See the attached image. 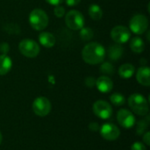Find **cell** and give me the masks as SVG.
Instances as JSON below:
<instances>
[{
    "label": "cell",
    "instance_id": "6da1fadb",
    "mask_svg": "<svg viewBox=\"0 0 150 150\" xmlns=\"http://www.w3.org/2000/svg\"><path fill=\"white\" fill-rule=\"evenodd\" d=\"M82 56L86 63L96 65L104 61L105 57V49L98 42H91L83 48Z\"/></svg>",
    "mask_w": 150,
    "mask_h": 150
},
{
    "label": "cell",
    "instance_id": "f546056e",
    "mask_svg": "<svg viewBox=\"0 0 150 150\" xmlns=\"http://www.w3.org/2000/svg\"><path fill=\"white\" fill-rule=\"evenodd\" d=\"M81 2V0H66V4L69 6H75L77 5L79 3Z\"/></svg>",
    "mask_w": 150,
    "mask_h": 150
},
{
    "label": "cell",
    "instance_id": "8fae6325",
    "mask_svg": "<svg viewBox=\"0 0 150 150\" xmlns=\"http://www.w3.org/2000/svg\"><path fill=\"white\" fill-rule=\"evenodd\" d=\"M117 120L124 128H131L135 124L134 114L127 109H120L117 113Z\"/></svg>",
    "mask_w": 150,
    "mask_h": 150
},
{
    "label": "cell",
    "instance_id": "30bf717a",
    "mask_svg": "<svg viewBox=\"0 0 150 150\" xmlns=\"http://www.w3.org/2000/svg\"><path fill=\"white\" fill-rule=\"evenodd\" d=\"M101 136L106 141H115L120 137V131L119 127L112 123H105L99 127Z\"/></svg>",
    "mask_w": 150,
    "mask_h": 150
},
{
    "label": "cell",
    "instance_id": "2e32d148",
    "mask_svg": "<svg viewBox=\"0 0 150 150\" xmlns=\"http://www.w3.org/2000/svg\"><path fill=\"white\" fill-rule=\"evenodd\" d=\"M134 72H135V69L130 63L123 64L119 69V75H120V76L122 77V78H125V79H128V78L132 77L134 76Z\"/></svg>",
    "mask_w": 150,
    "mask_h": 150
},
{
    "label": "cell",
    "instance_id": "ffe728a7",
    "mask_svg": "<svg viewBox=\"0 0 150 150\" xmlns=\"http://www.w3.org/2000/svg\"><path fill=\"white\" fill-rule=\"evenodd\" d=\"M110 100L111 102L116 105V106H120L123 105L126 102V98L125 97L120 94V93H113L111 97H110Z\"/></svg>",
    "mask_w": 150,
    "mask_h": 150
},
{
    "label": "cell",
    "instance_id": "9c48e42d",
    "mask_svg": "<svg viewBox=\"0 0 150 150\" xmlns=\"http://www.w3.org/2000/svg\"><path fill=\"white\" fill-rule=\"evenodd\" d=\"M111 36L113 41H115L117 44H124L129 40L131 33L127 26L117 25L112 28L111 32Z\"/></svg>",
    "mask_w": 150,
    "mask_h": 150
},
{
    "label": "cell",
    "instance_id": "4dcf8cb0",
    "mask_svg": "<svg viewBox=\"0 0 150 150\" xmlns=\"http://www.w3.org/2000/svg\"><path fill=\"white\" fill-rule=\"evenodd\" d=\"M48 4H53V5H60L62 2H63V0H46Z\"/></svg>",
    "mask_w": 150,
    "mask_h": 150
},
{
    "label": "cell",
    "instance_id": "603a6c76",
    "mask_svg": "<svg viewBox=\"0 0 150 150\" xmlns=\"http://www.w3.org/2000/svg\"><path fill=\"white\" fill-rule=\"evenodd\" d=\"M148 123L149 121L148 120H141L137 123V129H136V132L138 134H143V133L147 130V127H148Z\"/></svg>",
    "mask_w": 150,
    "mask_h": 150
},
{
    "label": "cell",
    "instance_id": "7402d4cb",
    "mask_svg": "<svg viewBox=\"0 0 150 150\" xmlns=\"http://www.w3.org/2000/svg\"><path fill=\"white\" fill-rule=\"evenodd\" d=\"M100 71L104 74H107V75H112L114 72V68L113 66L109 63V62H104L101 66H100Z\"/></svg>",
    "mask_w": 150,
    "mask_h": 150
},
{
    "label": "cell",
    "instance_id": "3957f363",
    "mask_svg": "<svg viewBox=\"0 0 150 150\" xmlns=\"http://www.w3.org/2000/svg\"><path fill=\"white\" fill-rule=\"evenodd\" d=\"M29 23L36 31L45 29L48 25V17L47 13L40 9H34L29 15Z\"/></svg>",
    "mask_w": 150,
    "mask_h": 150
},
{
    "label": "cell",
    "instance_id": "f1b7e54d",
    "mask_svg": "<svg viewBox=\"0 0 150 150\" xmlns=\"http://www.w3.org/2000/svg\"><path fill=\"white\" fill-rule=\"evenodd\" d=\"M143 142L149 146L150 145V133L149 132H146V134L143 135Z\"/></svg>",
    "mask_w": 150,
    "mask_h": 150
},
{
    "label": "cell",
    "instance_id": "5bb4252c",
    "mask_svg": "<svg viewBox=\"0 0 150 150\" xmlns=\"http://www.w3.org/2000/svg\"><path fill=\"white\" fill-rule=\"evenodd\" d=\"M39 41L43 47L49 48V47H52L54 46L55 38L52 33H50L48 32H43V33H40V35H39Z\"/></svg>",
    "mask_w": 150,
    "mask_h": 150
},
{
    "label": "cell",
    "instance_id": "ba28073f",
    "mask_svg": "<svg viewBox=\"0 0 150 150\" xmlns=\"http://www.w3.org/2000/svg\"><path fill=\"white\" fill-rule=\"evenodd\" d=\"M92 109L95 115L102 120H107L112 115V108L111 105L105 100H98L95 102Z\"/></svg>",
    "mask_w": 150,
    "mask_h": 150
},
{
    "label": "cell",
    "instance_id": "cb8c5ba5",
    "mask_svg": "<svg viewBox=\"0 0 150 150\" xmlns=\"http://www.w3.org/2000/svg\"><path fill=\"white\" fill-rule=\"evenodd\" d=\"M54 15L58 18H62L65 15V9L64 7L61 6V5H56L54 7Z\"/></svg>",
    "mask_w": 150,
    "mask_h": 150
},
{
    "label": "cell",
    "instance_id": "e0dca14e",
    "mask_svg": "<svg viewBox=\"0 0 150 150\" xmlns=\"http://www.w3.org/2000/svg\"><path fill=\"white\" fill-rule=\"evenodd\" d=\"M123 54V47L120 46V44L112 45L108 49V56L110 59L116 61L121 57Z\"/></svg>",
    "mask_w": 150,
    "mask_h": 150
},
{
    "label": "cell",
    "instance_id": "ac0fdd59",
    "mask_svg": "<svg viewBox=\"0 0 150 150\" xmlns=\"http://www.w3.org/2000/svg\"><path fill=\"white\" fill-rule=\"evenodd\" d=\"M130 48L134 53H142L144 51L145 44L140 37H134L130 42Z\"/></svg>",
    "mask_w": 150,
    "mask_h": 150
},
{
    "label": "cell",
    "instance_id": "4fadbf2b",
    "mask_svg": "<svg viewBox=\"0 0 150 150\" xmlns=\"http://www.w3.org/2000/svg\"><path fill=\"white\" fill-rule=\"evenodd\" d=\"M150 69L149 67H141L136 73L137 81L143 86L150 85Z\"/></svg>",
    "mask_w": 150,
    "mask_h": 150
},
{
    "label": "cell",
    "instance_id": "7a4b0ae2",
    "mask_svg": "<svg viewBox=\"0 0 150 150\" xmlns=\"http://www.w3.org/2000/svg\"><path fill=\"white\" fill-rule=\"evenodd\" d=\"M128 105L132 111L138 115L145 116L149 112V103L142 94H132L128 98Z\"/></svg>",
    "mask_w": 150,
    "mask_h": 150
},
{
    "label": "cell",
    "instance_id": "9a60e30c",
    "mask_svg": "<svg viewBox=\"0 0 150 150\" xmlns=\"http://www.w3.org/2000/svg\"><path fill=\"white\" fill-rule=\"evenodd\" d=\"M12 62L7 54H0V76L6 75L11 69Z\"/></svg>",
    "mask_w": 150,
    "mask_h": 150
},
{
    "label": "cell",
    "instance_id": "d4e9b609",
    "mask_svg": "<svg viewBox=\"0 0 150 150\" xmlns=\"http://www.w3.org/2000/svg\"><path fill=\"white\" fill-rule=\"evenodd\" d=\"M131 150H146V147L142 142H136L132 145Z\"/></svg>",
    "mask_w": 150,
    "mask_h": 150
},
{
    "label": "cell",
    "instance_id": "7c38bea8",
    "mask_svg": "<svg viewBox=\"0 0 150 150\" xmlns=\"http://www.w3.org/2000/svg\"><path fill=\"white\" fill-rule=\"evenodd\" d=\"M96 86L102 93H108L112 90L113 83L112 79L106 76H102L96 80Z\"/></svg>",
    "mask_w": 150,
    "mask_h": 150
},
{
    "label": "cell",
    "instance_id": "484cf974",
    "mask_svg": "<svg viewBox=\"0 0 150 150\" xmlns=\"http://www.w3.org/2000/svg\"><path fill=\"white\" fill-rule=\"evenodd\" d=\"M85 84H86L88 87L91 88V87H93L94 85H96V80H95L92 76H89V77H87V78L85 79Z\"/></svg>",
    "mask_w": 150,
    "mask_h": 150
},
{
    "label": "cell",
    "instance_id": "d6986e66",
    "mask_svg": "<svg viewBox=\"0 0 150 150\" xmlns=\"http://www.w3.org/2000/svg\"><path fill=\"white\" fill-rule=\"evenodd\" d=\"M89 15L94 20H99L103 16V11L99 5L91 4L89 8Z\"/></svg>",
    "mask_w": 150,
    "mask_h": 150
},
{
    "label": "cell",
    "instance_id": "52a82bcc",
    "mask_svg": "<svg viewBox=\"0 0 150 150\" xmlns=\"http://www.w3.org/2000/svg\"><path fill=\"white\" fill-rule=\"evenodd\" d=\"M33 111L37 116L45 117L51 111V103L47 98L39 97L33 103Z\"/></svg>",
    "mask_w": 150,
    "mask_h": 150
},
{
    "label": "cell",
    "instance_id": "44dd1931",
    "mask_svg": "<svg viewBox=\"0 0 150 150\" xmlns=\"http://www.w3.org/2000/svg\"><path fill=\"white\" fill-rule=\"evenodd\" d=\"M80 37L83 40H90L93 37V31L90 27H82L80 29Z\"/></svg>",
    "mask_w": 150,
    "mask_h": 150
},
{
    "label": "cell",
    "instance_id": "5b68a950",
    "mask_svg": "<svg viewBox=\"0 0 150 150\" xmlns=\"http://www.w3.org/2000/svg\"><path fill=\"white\" fill-rule=\"evenodd\" d=\"M65 23L67 26L72 30H80L83 27L84 18L80 11L71 10L65 16Z\"/></svg>",
    "mask_w": 150,
    "mask_h": 150
},
{
    "label": "cell",
    "instance_id": "1f68e13d",
    "mask_svg": "<svg viewBox=\"0 0 150 150\" xmlns=\"http://www.w3.org/2000/svg\"><path fill=\"white\" fill-rule=\"evenodd\" d=\"M2 141H3V136H2V134H1V132H0V144H1V142H2Z\"/></svg>",
    "mask_w": 150,
    "mask_h": 150
},
{
    "label": "cell",
    "instance_id": "277c9868",
    "mask_svg": "<svg viewBox=\"0 0 150 150\" xmlns=\"http://www.w3.org/2000/svg\"><path fill=\"white\" fill-rule=\"evenodd\" d=\"M20 53L28 58H34L40 53V46L38 43L30 39H25L20 41L18 45Z\"/></svg>",
    "mask_w": 150,
    "mask_h": 150
},
{
    "label": "cell",
    "instance_id": "4316f807",
    "mask_svg": "<svg viewBox=\"0 0 150 150\" xmlns=\"http://www.w3.org/2000/svg\"><path fill=\"white\" fill-rule=\"evenodd\" d=\"M10 47H9V45L7 43H2L0 44V51L4 54H6L9 51Z\"/></svg>",
    "mask_w": 150,
    "mask_h": 150
},
{
    "label": "cell",
    "instance_id": "8992f818",
    "mask_svg": "<svg viewBox=\"0 0 150 150\" xmlns=\"http://www.w3.org/2000/svg\"><path fill=\"white\" fill-rule=\"evenodd\" d=\"M129 27L134 33L142 34L149 27V19L142 14L134 15L129 22Z\"/></svg>",
    "mask_w": 150,
    "mask_h": 150
},
{
    "label": "cell",
    "instance_id": "83f0119b",
    "mask_svg": "<svg viewBox=\"0 0 150 150\" xmlns=\"http://www.w3.org/2000/svg\"><path fill=\"white\" fill-rule=\"evenodd\" d=\"M99 125L97 123V122H91L90 125H89V128H90V130L91 131H92V132H97V131H98L99 130Z\"/></svg>",
    "mask_w": 150,
    "mask_h": 150
}]
</instances>
